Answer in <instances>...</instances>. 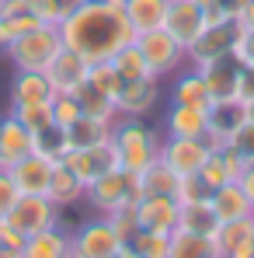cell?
Instances as JSON below:
<instances>
[{"mask_svg":"<svg viewBox=\"0 0 254 258\" xmlns=\"http://www.w3.org/2000/svg\"><path fill=\"white\" fill-rule=\"evenodd\" d=\"M11 112L18 115V122L28 129L32 136L42 133L45 126H52V108L49 105H21V108H11Z\"/></svg>","mask_w":254,"mask_h":258,"instance_id":"obj_38","label":"cell"},{"mask_svg":"<svg viewBox=\"0 0 254 258\" xmlns=\"http://www.w3.org/2000/svg\"><path fill=\"white\" fill-rule=\"evenodd\" d=\"M35 154H42L45 161H52V164L66 161V154H70V140H66V129L52 122V126H45L42 133H35Z\"/></svg>","mask_w":254,"mask_h":258,"instance_id":"obj_32","label":"cell"},{"mask_svg":"<svg viewBox=\"0 0 254 258\" xmlns=\"http://www.w3.org/2000/svg\"><path fill=\"white\" fill-rule=\"evenodd\" d=\"M136 49L143 52L146 67H150V74H153L157 81H160V77H171V74H178V67L188 63L185 45L174 42V35L164 32V28H153V32L136 35Z\"/></svg>","mask_w":254,"mask_h":258,"instance_id":"obj_6","label":"cell"},{"mask_svg":"<svg viewBox=\"0 0 254 258\" xmlns=\"http://www.w3.org/2000/svg\"><path fill=\"white\" fill-rule=\"evenodd\" d=\"M136 227L139 230H157V234H174L178 230V199L167 196H139L132 206Z\"/></svg>","mask_w":254,"mask_h":258,"instance_id":"obj_15","label":"cell"},{"mask_svg":"<svg viewBox=\"0 0 254 258\" xmlns=\"http://www.w3.org/2000/svg\"><path fill=\"white\" fill-rule=\"evenodd\" d=\"M209 25L206 11L195 0H171L167 4V18H164V32L174 35V42H181L185 49L202 35V28Z\"/></svg>","mask_w":254,"mask_h":258,"instance_id":"obj_12","label":"cell"},{"mask_svg":"<svg viewBox=\"0 0 254 258\" xmlns=\"http://www.w3.org/2000/svg\"><path fill=\"white\" fill-rule=\"evenodd\" d=\"M7 174H11V181H14V188L21 196H45L49 192V178H52V161H45L42 154L32 150L28 157L11 164Z\"/></svg>","mask_w":254,"mask_h":258,"instance_id":"obj_16","label":"cell"},{"mask_svg":"<svg viewBox=\"0 0 254 258\" xmlns=\"http://www.w3.org/2000/svg\"><path fill=\"white\" fill-rule=\"evenodd\" d=\"M35 150V136L18 122L14 112H7L0 119V171H7L11 164H18L21 157H28Z\"/></svg>","mask_w":254,"mask_h":258,"instance_id":"obj_17","label":"cell"},{"mask_svg":"<svg viewBox=\"0 0 254 258\" xmlns=\"http://www.w3.org/2000/svg\"><path fill=\"white\" fill-rule=\"evenodd\" d=\"M240 108H244V119H247V126H254V98L240 101Z\"/></svg>","mask_w":254,"mask_h":258,"instance_id":"obj_51","label":"cell"},{"mask_svg":"<svg viewBox=\"0 0 254 258\" xmlns=\"http://www.w3.org/2000/svg\"><path fill=\"white\" fill-rule=\"evenodd\" d=\"M209 203H212V210H216V216H219V223L254 216L251 199L240 192V185H237V181H226V185H219L216 192H209Z\"/></svg>","mask_w":254,"mask_h":258,"instance_id":"obj_25","label":"cell"},{"mask_svg":"<svg viewBox=\"0 0 254 258\" xmlns=\"http://www.w3.org/2000/svg\"><path fill=\"white\" fill-rule=\"evenodd\" d=\"M115 258H139V255H136V251H132L129 244H122V248H119V255H115Z\"/></svg>","mask_w":254,"mask_h":258,"instance_id":"obj_53","label":"cell"},{"mask_svg":"<svg viewBox=\"0 0 254 258\" xmlns=\"http://www.w3.org/2000/svg\"><path fill=\"white\" fill-rule=\"evenodd\" d=\"M167 4H171V0H122V14H126L129 25H132V32L143 35V32L164 28Z\"/></svg>","mask_w":254,"mask_h":258,"instance_id":"obj_24","label":"cell"},{"mask_svg":"<svg viewBox=\"0 0 254 258\" xmlns=\"http://www.w3.org/2000/svg\"><path fill=\"white\" fill-rule=\"evenodd\" d=\"M21 192L14 188V181H11V174L0 171V220L11 213V206H14V199H18Z\"/></svg>","mask_w":254,"mask_h":258,"instance_id":"obj_46","label":"cell"},{"mask_svg":"<svg viewBox=\"0 0 254 258\" xmlns=\"http://www.w3.org/2000/svg\"><path fill=\"white\" fill-rule=\"evenodd\" d=\"M237 35H240L237 21H216V25H206V28H202V35L185 49L188 67L206 70V67L216 63V59L233 56V42H237Z\"/></svg>","mask_w":254,"mask_h":258,"instance_id":"obj_7","label":"cell"},{"mask_svg":"<svg viewBox=\"0 0 254 258\" xmlns=\"http://www.w3.org/2000/svg\"><path fill=\"white\" fill-rule=\"evenodd\" d=\"M233 59L240 67H251L254 70V28H240V35L233 42Z\"/></svg>","mask_w":254,"mask_h":258,"instance_id":"obj_42","label":"cell"},{"mask_svg":"<svg viewBox=\"0 0 254 258\" xmlns=\"http://www.w3.org/2000/svg\"><path fill=\"white\" fill-rule=\"evenodd\" d=\"M167 136H185V140H206V108L195 105H174L171 101L167 115H164Z\"/></svg>","mask_w":254,"mask_h":258,"instance_id":"obj_21","label":"cell"},{"mask_svg":"<svg viewBox=\"0 0 254 258\" xmlns=\"http://www.w3.org/2000/svg\"><path fill=\"white\" fill-rule=\"evenodd\" d=\"M160 101V81L157 77H146V81H126L119 98H115V108H119V119H146Z\"/></svg>","mask_w":254,"mask_h":258,"instance_id":"obj_14","label":"cell"},{"mask_svg":"<svg viewBox=\"0 0 254 258\" xmlns=\"http://www.w3.org/2000/svg\"><path fill=\"white\" fill-rule=\"evenodd\" d=\"M167 258H219V251H216V241H212L209 234L174 230V234H171Z\"/></svg>","mask_w":254,"mask_h":258,"instance_id":"obj_27","label":"cell"},{"mask_svg":"<svg viewBox=\"0 0 254 258\" xmlns=\"http://www.w3.org/2000/svg\"><path fill=\"white\" fill-rule=\"evenodd\" d=\"M49 108H52V122H56V126H63V129H70L80 115H84V112H80L77 94H56Z\"/></svg>","mask_w":254,"mask_h":258,"instance_id":"obj_39","label":"cell"},{"mask_svg":"<svg viewBox=\"0 0 254 258\" xmlns=\"http://www.w3.org/2000/svg\"><path fill=\"white\" fill-rule=\"evenodd\" d=\"M87 84H94L98 91H105V94H112V98H119V91H122V77H119V70L112 67V59H101V63H91Z\"/></svg>","mask_w":254,"mask_h":258,"instance_id":"obj_37","label":"cell"},{"mask_svg":"<svg viewBox=\"0 0 254 258\" xmlns=\"http://www.w3.org/2000/svg\"><path fill=\"white\" fill-rule=\"evenodd\" d=\"M212 154L209 140H185V136H164L160 140V164L174 171L178 178H192L202 171L206 157Z\"/></svg>","mask_w":254,"mask_h":258,"instance_id":"obj_8","label":"cell"},{"mask_svg":"<svg viewBox=\"0 0 254 258\" xmlns=\"http://www.w3.org/2000/svg\"><path fill=\"white\" fill-rule=\"evenodd\" d=\"M0 258H21V255H11V251H0Z\"/></svg>","mask_w":254,"mask_h":258,"instance_id":"obj_54","label":"cell"},{"mask_svg":"<svg viewBox=\"0 0 254 258\" xmlns=\"http://www.w3.org/2000/svg\"><path fill=\"white\" fill-rule=\"evenodd\" d=\"M171 101L174 105H195V108H209L212 105V94H209V84L202 77V70L188 67L174 77V87H171Z\"/></svg>","mask_w":254,"mask_h":258,"instance_id":"obj_22","label":"cell"},{"mask_svg":"<svg viewBox=\"0 0 254 258\" xmlns=\"http://www.w3.org/2000/svg\"><path fill=\"white\" fill-rule=\"evenodd\" d=\"M160 133L146 119H119L112 129V147L119 154V168L129 174H143L160 157Z\"/></svg>","mask_w":254,"mask_h":258,"instance_id":"obj_2","label":"cell"},{"mask_svg":"<svg viewBox=\"0 0 254 258\" xmlns=\"http://www.w3.org/2000/svg\"><path fill=\"white\" fill-rule=\"evenodd\" d=\"M237 28H254V0H244L240 11H237Z\"/></svg>","mask_w":254,"mask_h":258,"instance_id":"obj_49","label":"cell"},{"mask_svg":"<svg viewBox=\"0 0 254 258\" xmlns=\"http://www.w3.org/2000/svg\"><path fill=\"white\" fill-rule=\"evenodd\" d=\"M84 0H28V11L42 21V25H63Z\"/></svg>","mask_w":254,"mask_h":258,"instance_id":"obj_34","label":"cell"},{"mask_svg":"<svg viewBox=\"0 0 254 258\" xmlns=\"http://www.w3.org/2000/svg\"><path fill=\"white\" fill-rule=\"evenodd\" d=\"M4 220L28 237V234H39L45 227H56L59 223V206L49 196H18L14 206H11V213L4 216Z\"/></svg>","mask_w":254,"mask_h":258,"instance_id":"obj_9","label":"cell"},{"mask_svg":"<svg viewBox=\"0 0 254 258\" xmlns=\"http://www.w3.org/2000/svg\"><path fill=\"white\" fill-rule=\"evenodd\" d=\"M122 248L108 216H91L77 230H70V258H115Z\"/></svg>","mask_w":254,"mask_h":258,"instance_id":"obj_5","label":"cell"},{"mask_svg":"<svg viewBox=\"0 0 254 258\" xmlns=\"http://www.w3.org/2000/svg\"><path fill=\"white\" fill-rule=\"evenodd\" d=\"M84 4H108V0H84Z\"/></svg>","mask_w":254,"mask_h":258,"instance_id":"obj_55","label":"cell"},{"mask_svg":"<svg viewBox=\"0 0 254 258\" xmlns=\"http://www.w3.org/2000/svg\"><path fill=\"white\" fill-rule=\"evenodd\" d=\"M112 129L115 122H108V119H94V115H80L73 126L66 129V140H70V150H77V147H91V143H105V140H112Z\"/></svg>","mask_w":254,"mask_h":258,"instance_id":"obj_28","label":"cell"},{"mask_svg":"<svg viewBox=\"0 0 254 258\" xmlns=\"http://www.w3.org/2000/svg\"><path fill=\"white\" fill-rule=\"evenodd\" d=\"M195 178L202 181V188H206V192H216L219 185H226V181H230V174H226V168H223V161H219V150H212L209 157H206L202 171L195 174Z\"/></svg>","mask_w":254,"mask_h":258,"instance_id":"obj_40","label":"cell"},{"mask_svg":"<svg viewBox=\"0 0 254 258\" xmlns=\"http://www.w3.org/2000/svg\"><path fill=\"white\" fill-rule=\"evenodd\" d=\"M56 98V87L49 84V77L39 70H14V81H11V108H21V105H52Z\"/></svg>","mask_w":254,"mask_h":258,"instance_id":"obj_18","label":"cell"},{"mask_svg":"<svg viewBox=\"0 0 254 258\" xmlns=\"http://www.w3.org/2000/svg\"><path fill=\"white\" fill-rule=\"evenodd\" d=\"M59 210H66V206H73V203H84V185H80V178L70 171L63 161L59 164H52V178H49V192H45Z\"/></svg>","mask_w":254,"mask_h":258,"instance_id":"obj_26","label":"cell"},{"mask_svg":"<svg viewBox=\"0 0 254 258\" xmlns=\"http://www.w3.org/2000/svg\"><path fill=\"white\" fill-rule=\"evenodd\" d=\"M178 174L167 171L160 161L157 164H150L146 171L139 174V188H143V196H167V199H174L178 196Z\"/></svg>","mask_w":254,"mask_h":258,"instance_id":"obj_31","label":"cell"},{"mask_svg":"<svg viewBox=\"0 0 254 258\" xmlns=\"http://www.w3.org/2000/svg\"><path fill=\"white\" fill-rule=\"evenodd\" d=\"M35 25H42V21L32 11H25V14H0V52L14 42V39H21L25 32H32Z\"/></svg>","mask_w":254,"mask_h":258,"instance_id":"obj_36","label":"cell"},{"mask_svg":"<svg viewBox=\"0 0 254 258\" xmlns=\"http://www.w3.org/2000/svg\"><path fill=\"white\" fill-rule=\"evenodd\" d=\"M230 147H237V150L244 154V161H247V164H254V126H244Z\"/></svg>","mask_w":254,"mask_h":258,"instance_id":"obj_47","label":"cell"},{"mask_svg":"<svg viewBox=\"0 0 254 258\" xmlns=\"http://www.w3.org/2000/svg\"><path fill=\"white\" fill-rule=\"evenodd\" d=\"M219 227V216L212 210L209 196L202 199H192V203H178V230H188V234H216Z\"/></svg>","mask_w":254,"mask_h":258,"instance_id":"obj_23","label":"cell"},{"mask_svg":"<svg viewBox=\"0 0 254 258\" xmlns=\"http://www.w3.org/2000/svg\"><path fill=\"white\" fill-rule=\"evenodd\" d=\"M59 49H63L59 25H35L32 32H25L21 39H14L4 52L14 63V70H39V74H45Z\"/></svg>","mask_w":254,"mask_h":258,"instance_id":"obj_4","label":"cell"},{"mask_svg":"<svg viewBox=\"0 0 254 258\" xmlns=\"http://www.w3.org/2000/svg\"><path fill=\"white\" fill-rule=\"evenodd\" d=\"M108 223L115 227V234H119L122 244H129V241L136 237V230H139V227H136V213H132V206H129V210H119V213H112V216H108Z\"/></svg>","mask_w":254,"mask_h":258,"instance_id":"obj_41","label":"cell"},{"mask_svg":"<svg viewBox=\"0 0 254 258\" xmlns=\"http://www.w3.org/2000/svg\"><path fill=\"white\" fill-rule=\"evenodd\" d=\"M202 11H212V7H223V0H195Z\"/></svg>","mask_w":254,"mask_h":258,"instance_id":"obj_52","label":"cell"},{"mask_svg":"<svg viewBox=\"0 0 254 258\" xmlns=\"http://www.w3.org/2000/svg\"><path fill=\"white\" fill-rule=\"evenodd\" d=\"M25 248V234L14 230L7 220H0V251H11V255H21Z\"/></svg>","mask_w":254,"mask_h":258,"instance_id":"obj_44","label":"cell"},{"mask_svg":"<svg viewBox=\"0 0 254 258\" xmlns=\"http://www.w3.org/2000/svg\"><path fill=\"white\" fill-rule=\"evenodd\" d=\"M219 161H223V168L230 174V181H237L240 171L247 168V161H244V154H240L237 147H219Z\"/></svg>","mask_w":254,"mask_h":258,"instance_id":"obj_43","label":"cell"},{"mask_svg":"<svg viewBox=\"0 0 254 258\" xmlns=\"http://www.w3.org/2000/svg\"><path fill=\"white\" fill-rule=\"evenodd\" d=\"M63 45L80 52L87 63L112 59L122 45L136 42V32L122 11H112L108 4H80L63 25H59Z\"/></svg>","mask_w":254,"mask_h":258,"instance_id":"obj_1","label":"cell"},{"mask_svg":"<svg viewBox=\"0 0 254 258\" xmlns=\"http://www.w3.org/2000/svg\"><path fill=\"white\" fill-rule=\"evenodd\" d=\"M139 196H143L139 174H129L122 168L101 174L98 181H91L84 188V203L98 216H112V213H119V210H129V206L139 203Z\"/></svg>","mask_w":254,"mask_h":258,"instance_id":"obj_3","label":"cell"},{"mask_svg":"<svg viewBox=\"0 0 254 258\" xmlns=\"http://www.w3.org/2000/svg\"><path fill=\"white\" fill-rule=\"evenodd\" d=\"M254 98V70L251 67H240V81H237V101H247Z\"/></svg>","mask_w":254,"mask_h":258,"instance_id":"obj_48","label":"cell"},{"mask_svg":"<svg viewBox=\"0 0 254 258\" xmlns=\"http://www.w3.org/2000/svg\"><path fill=\"white\" fill-rule=\"evenodd\" d=\"M63 164L77 174L80 185L87 188V185L98 181L101 174H108V171L119 168V154H115L112 140H105V143H91V147H77V150H70Z\"/></svg>","mask_w":254,"mask_h":258,"instance_id":"obj_10","label":"cell"},{"mask_svg":"<svg viewBox=\"0 0 254 258\" xmlns=\"http://www.w3.org/2000/svg\"><path fill=\"white\" fill-rule=\"evenodd\" d=\"M112 67L119 70V77H122V84L126 81H146V77H153L150 74V67H146V59H143V52L132 45H122L115 56H112Z\"/></svg>","mask_w":254,"mask_h":258,"instance_id":"obj_33","label":"cell"},{"mask_svg":"<svg viewBox=\"0 0 254 258\" xmlns=\"http://www.w3.org/2000/svg\"><path fill=\"white\" fill-rule=\"evenodd\" d=\"M77 101H80V112L94 115V119H108V122H119V108H115V98L98 91L94 84H84L77 91Z\"/></svg>","mask_w":254,"mask_h":258,"instance_id":"obj_30","label":"cell"},{"mask_svg":"<svg viewBox=\"0 0 254 258\" xmlns=\"http://www.w3.org/2000/svg\"><path fill=\"white\" fill-rule=\"evenodd\" d=\"M21 258H70V230H63V223H56L39 234H28Z\"/></svg>","mask_w":254,"mask_h":258,"instance_id":"obj_19","label":"cell"},{"mask_svg":"<svg viewBox=\"0 0 254 258\" xmlns=\"http://www.w3.org/2000/svg\"><path fill=\"white\" fill-rule=\"evenodd\" d=\"M202 196H209V192L202 188V181H199L195 174H192V178H181V181H178V196H174L178 203H192V199H202Z\"/></svg>","mask_w":254,"mask_h":258,"instance_id":"obj_45","label":"cell"},{"mask_svg":"<svg viewBox=\"0 0 254 258\" xmlns=\"http://www.w3.org/2000/svg\"><path fill=\"white\" fill-rule=\"evenodd\" d=\"M212 241H216V251H219V258L230 255V251H233L237 244H244V241H254V216L219 223V227H216V234H212Z\"/></svg>","mask_w":254,"mask_h":258,"instance_id":"obj_29","label":"cell"},{"mask_svg":"<svg viewBox=\"0 0 254 258\" xmlns=\"http://www.w3.org/2000/svg\"><path fill=\"white\" fill-rule=\"evenodd\" d=\"M129 248H132L139 258H167V251H171V234L136 230V237L129 241Z\"/></svg>","mask_w":254,"mask_h":258,"instance_id":"obj_35","label":"cell"},{"mask_svg":"<svg viewBox=\"0 0 254 258\" xmlns=\"http://www.w3.org/2000/svg\"><path fill=\"white\" fill-rule=\"evenodd\" d=\"M237 185H240V192L251 199V206H254V164H247L244 171H240V178H237Z\"/></svg>","mask_w":254,"mask_h":258,"instance_id":"obj_50","label":"cell"},{"mask_svg":"<svg viewBox=\"0 0 254 258\" xmlns=\"http://www.w3.org/2000/svg\"><path fill=\"white\" fill-rule=\"evenodd\" d=\"M202 77H206V84H209L212 101H237V81H240V63H237L233 56H223V59L209 63V67L202 70Z\"/></svg>","mask_w":254,"mask_h":258,"instance_id":"obj_20","label":"cell"},{"mask_svg":"<svg viewBox=\"0 0 254 258\" xmlns=\"http://www.w3.org/2000/svg\"><path fill=\"white\" fill-rule=\"evenodd\" d=\"M87 74H91V63L80 52L66 49V45L56 52V59L45 70V77H49V84L56 87V94H77L87 84Z\"/></svg>","mask_w":254,"mask_h":258,"instance_id":"obj_13","label":"cell"},{"mask_svg":"<svg viewBox=\"0 0 254 258\" xmlns=\"http://www.w3.org/2000/svg\"><path fill=\"white\" fill-rule=\"evenodd\" d=\"M244 126H247V119H244L240 101H212L206 108V140L212 150L230 147Z\"/></svg>","mask_w":254,"mask_h":258,"instance_id":"obj_11","label":"cell"}]
</instances>
